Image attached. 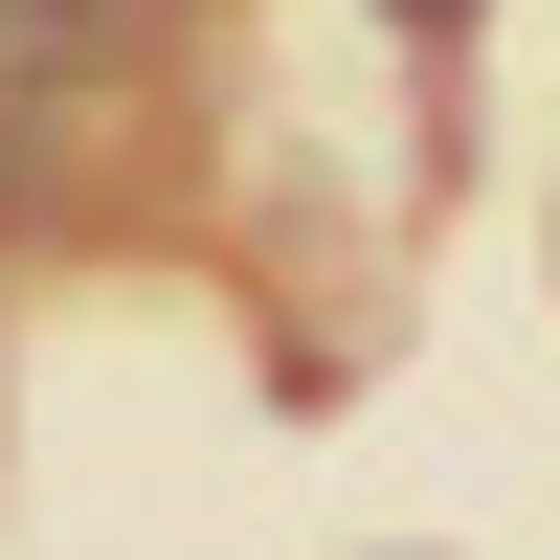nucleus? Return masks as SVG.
I'll return each mask as SVG.
<instances>
[{"instance_id": "obj_1", "label": "nucleus", "mask_w": 560, "mask_h": 560, "mask_svg": "<svg viewBox=\"0 0 560 560\" xmlns=\"http://www.w3.org/2000/svg\"><path fill=\"white\" fill-rule=\"evenodd\" d=\"M158 45V0H0V113H68Z\"/></svg>"}, {"instance_id": "obj_2", "label": "nucleus", "mask_w": 560, "mask_h": 560, "mask_svg": "<svg viewBox=\"0 0 560 560\" xmlns=\"http://www.w3.org/2000/svg\"><path fill=\"white\" fill-rule=\"evenodd\" d=\"M382 23H404V45H448V23H471V0H382Z\"/></svg>"}]
</instances>
